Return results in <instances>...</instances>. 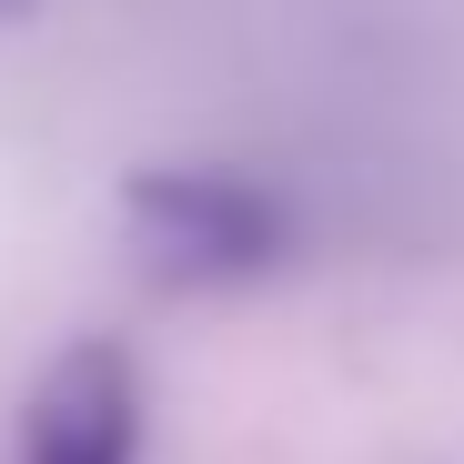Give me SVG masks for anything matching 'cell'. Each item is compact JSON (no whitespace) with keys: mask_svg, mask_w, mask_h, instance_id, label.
<instances>
[{"mask_svg":"<svg viewBox=\"0 0 464 464\" xmlns=\"http://www.w3.org/2000/svg\"><path fill=\"white\" fill-rule=\"evenodd\" d=\"M131 253L151 283L212 293V283H253L283 263V202L243 172H141L131 182Z\"/></svg>","mask_w":464,"mask_h":464,"instance_id":"1","label":"cell"},{"mask_svg":"<svg viewBox=\"0 0 464 464\" xmlns=\"http://www.w3.org/2000/svg\"><path fill=\"white\" fill-rule=\"evenodd\" d=\"M21 464H141V373L121 343H71L31 383Z\"/></svg>","mask_w":464,"mask_h":464,"instance_id":"2","label":"cell"},{"mask_svg":"<svg viewBox=\"0 0 464 464\" xmlns=\"http://www.w3.org/2000/svg\"><path fill=\"white\" fill-rule=\"evenodd\" d=\"M0 11H11V0H0Z\"/></svg>","mask_w":464,"mask_h":464,"instance_id":"3","label":"cell"}]
</instances>
